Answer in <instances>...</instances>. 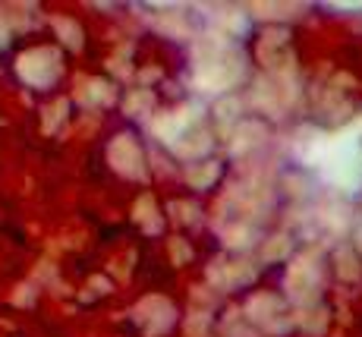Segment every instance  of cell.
<instances>
[{"label":"cell","mask_w":362,"mask_h":337,"mask_svg":"<svg viewBox=\"0 0 362 337\" xmlns=\"http://www.w3.org/2000/svg\"><path fill=\"white\" fill-rule=\"evenodd\" d=\"M322 284H325V268L318 262V252H303L287 265L284 287L287 297L299 306H315L322 299Z\"/></svg>","instance_id":"obj_1"},{"label":"cell","mask_w":362,"mask_h":337,"mask_svg":"<svg viewBox=\"0 0 362 337\" xmlns=\"http://www.w3.org/2000/svg\"><path fill=\"white\" fill-rule=\"evenodd\" d=\"M243 319L264 328L268 334H287L293 328V315H287V303L268 290H259L249 297L246 309H243Z\"/></svg>","instance_id":"obj_2"},{"label":"cell","mask_w":362,"mask_h":337,"mask_svg":"<svg viewBox=\"0 0 362 337\" xmlns=\"http://www.w3.org/2000/svg\"><path fill=\"white\" fill-rule=\"evenodd\" d=\"M208 280H211L218 290H240L249 287L255 280V268L246 258H236V262H214L208 268Z\"/></svg>","instance_id":"obj_3"},{"label":"cell","mask_w":362,"mask_h":337,"mask_svg":"<svg viewBox=\"0 0 362 337\" xmlns=\"http://www.w3.org/2000/svg\"><path fill=\"white\" fill-rule=\"evenodd\" d=\"M264 139H268V126H264L262 120H243L230 136H227V145H230L233 158H243V154L252 152L255 145H262Z\"/></svg>","instance_id":"obj_4"},{"label":"cell","mask_w":362,"mask_h":337,"mask_svg":"<svg viewBox=\"0 0 362 337\" xmlns=\"http://www.w3.org/2000/svg\"><path fill=\"white\" fill-rule=\"evenodd\" d=\"M249 104H252L255 110H262L264 117L284 114V101H281V95H277L274 79H268V76H259V79H255L252 92H249Z\"/></svg>","instance_id":"obj_5"},{"label":"cell","mask_w":362,"mask_h":337,"mask_svg":"<svg viewBox=\"0 0 362 337\" xmlns=\"http://www.w3.org/2000/svg\"><path fill=\"white\" fill-rule=\"evenodd\" d=\"M221 240H224L227 249L243 252V249H249V246L255 243V230L249 227V221H233V224H227V227H224Z\"/></svg>","instance_id":"obj_6"},{"label":"cell","mask_w":362,"mask_h":337,"mask_svg":"<svg viewBox=\"0 0 362 337\" xmlns=\"http://www.w3.org/2000/svg\"><path fill=\"white\" fill-rule=\"evenodd\" d=\"M214 114H218V123H221V130H224V136H230L236 126L243 123V101L233 95H227L224 101H218Z\"/></svg>","instance_id":"obj_7"},{"label":"cell","mask_w":362,"mask_h":337,"mask_svg":"<svg viewBox=\"0 0 362 337\" xmlns=\"http://www.w3.org/2000/svg\"><path fill=\"white\" fill-rule=\"evenodd\" d=\"M315 224L318 230H328V234H344L350 227V212L344 205H328L315 215Z\"/></svg>","instance_id":"obj_8"},{"label":"cell","mask_w":362,"mask_h":337,"mask_svg":"<svg viewBox=\"0 0 362 337\" xmlns=\"http://www.w3.org/2000/svg\"><path fill=\"white\" fill-rule=\"evenodd\" d=\"M221 29H224V38L233 35V38H243L249 32V13L240 10V6H224V13L218 16Z\"/></svg>","instance_id":"obj_9"},{"label":"cell","mask_w":362,"mask_h":337,"mask_svg":"<svg viewBox=\"0 0 362 337\" xmlns=\"http://www.w3.org/2000/svg\"><path fill=\"white\" fill-rule=\"evenodd\" d=\"M262 262H284V258L293 256V240L287 234H277V236H268L262 243Z\"/></svg>","instance_id":"obj_10"},{"label":"cell","mask_w":362,"mask_h":337,"mask_svg":"<svg viewBox=\"0 0 362 337\" xmlns=\"http://www.w3.org/2000/svg\"><path fill=\"white\" fill-rule=\"evenodd\" d=\"M293 325H299L303 331H309V334H322L325 328H328V309L325 306L303 309V312L293 315Z\"/></svg>","instance_id":"obj_11"},{"label":"cell","mask_w":362,"mask_h":337,"mask_svg":"<svg viewBox=\"0 0 362 337\" xmlns=\"http://www.w3.org/2000/svg\"><path fill=\"white\" fill-rule=\"evenodd\" d=\"M246 13H249V19L252 16H259V19H287V16L303 13V6H296V4H252Z\"/></svg>","instance_id":"obj_12"},{"label":"cell","mask_w":362,"mask_h":337,"mask_svg":"<svg viewBox=\"0 0 362 337\" xmlns=\"http://www.w3.org/2000/svg\"><path fill=\"white\" fill-rule=\"evenodd\" d=\"M218 177H221V164H218V161H202V164H196L189 171V183L196 189L214 186V180H218Z\"/></svg>","instance_id":"obj_13"},{"label":"cell","mask_w":362,"mask_h":337,"mask_svg":"<svg viewBox=\"0 0 362 337\" xmlns=\"http://www.w3.org/2000/svg\"><path fill=\"white\" fill-rule=\"evenodd\" d=\"M337 268H340V278L344 280H359V275H362L359 256L350 249V246H340L337 249Z\"/></svg>","instance_id":"obj_14"},{"label":"cell","mask_w":362,"mask_h":337,"mask_svg":"<svg viewBox=\"0 0 362 337\" xmlns=\"http://www.w3.org/2000/svg\"><path fill=\"white\" fill-rule=\"evenodd\" d=\"M214 145V139L208 136V132H192V142L189 145H177V152L183 154V158H196V154H208Z\"/></svg>","instance_id":"obj_15"},{"label":"cell","mask_w":362,"mask_h":337,"mask_svg":"<svg viewBox=\"0 0 362 337\" xmlns=\"http://www.w3.org/2000/svg\"><path fill=\"white\" fill-rule=\"evenodd\" d=\"M325 108H328V114L334 117V120H344V117L350 114V101H344V98L334 95V92L325 98Z\"/></svg>","instance_id":"obj_16"},{"label":"cell","mask_w":362,"mask_h":337,"mask_svg":"<svg viewBox=\"0 0 362 337\" xmlns=\"http://www.w3.org/2000/svg\"><path fill=\"white\" fill-rule=\"evenodd\" d=\"M240 321H243V312H240V309H230V315L224 319V334H230V337H246L249 331L240 325ZM249 337H252V334H249Z\"/></svg>","instance_id":"obj_17"},{"label":"cell","mask_w":362,"mask_h":337,"mask_svg":"<svg viewBox=\"0 0 362 337\" xmlns=\"http://www.w3.org/2000/svg\"><path fill=\"white\" fill-rule=\"evenodd\" d=\"M208 328H211V315H208V312L192 315V321H189V337H208Z\"/></svg>","instance_id":"obj_18"},{"label":"cell","mask_w":362,"mask_h":337,"mask_svg":"<svg viewBox=\"0 0 362 337\" xmlns=\"http://www.w3.org/2000/svg\"><path fill=\"white\" fill-rule=\"evenodd\" d=\"M170 256H173V262H177V265L192 262V249H189V243L173 240V243H170Z\"/></svg>","instance_id":"obj_19"},{"label":"cell","mask_w":362,"mask_h":337,"mask_svg":"<svg viewBox=\"0 0 362 337\" xmlns=\"http://www.w3.org/2000/svg\"><path fill=\"white\" fill-rule=\"evenodd\" d=\"M287 186H290V193H309V180H296V177H287Z\"/></svg>","instance_id":"obj_20"}]
</instances>
